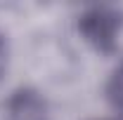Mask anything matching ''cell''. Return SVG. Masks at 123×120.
<instances>
[{
  "label": "cell",
  "mask_w": 123,
  "mask_h": 120,
  "mask_svg": "<svg viewBox=\"0 0 123 120\" xmlns=\"http://www.w3.org/2000/svg\"><path fill=\"white\" fill-rule=\"evenodd\" d=\"M78 28L97 52L109 54V52H114L116 38L123 28V12L111 5L88 7L78 19Z\"/></svg>",
  "instance_id": "1"
},
{
  "label": "cell",
  "mask_w": 123,
  "mask_h": 120,
  "mask_svg": "<svg viewBox=\"0 0 123 120\" xmlns=\"http://www.w3.org/2000/svg\"><path fill=\"white\" fill-rule=\"evenodd\" d=\"M45 99L36 90H17L7 101V120H45Z\"/></svg>",
  "instance_id": "2"
},
{
  "label": "cell",
  "mask_w": 123,
  "mask_h": 120,
  "mask_svg": "<svg viewBox=\"0 0 123 120\" xmlns=\"http://www.w3.org/2000/svg\"><path fill=\"white\" fill-rule=\"evenodd\" d=\"M107 97H109V101H111V106L123 113V61L118 64V68L114 71V75L109 78Z\"/></svg>",
  "instance_id": "3"
},
{
  "label": "cell",
  "mask_w": 123,
  "mask_h": 120,
  "mask_svg": "<svg viewBox=\"0 0 123 120\" xmlns=\"http://www.w3.org/2000/svg\"><path fill=\"white\" fill-rule=\"evenodd\" d=\"M5 64H7V49H5V40H2V35H0V75L5 71Z\"/></svg>",
  "instance_id": "4"
}]
</instances>
